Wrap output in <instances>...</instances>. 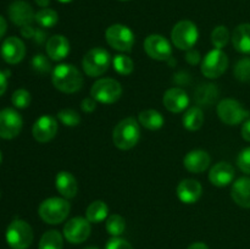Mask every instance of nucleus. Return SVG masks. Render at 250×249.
<instances>
[{"mask_svg": "<svg viewBox=\"0 0 250 249\" xmlns=\"http://www.w3.org/2000/svg\"><path fill=\"white\" fill-rule=\"evenodd\" d=\"M51 81L56 89L62 93L78 92L83 85V76L76 66L71 63H60L53 70Z\"/></svg>", "mask_w": 250, "mask_h": 249, "instance_id": "nucleus-1", "label": "nucleus"}, {"mask_svg": "<svg viewBox=\"0 0 250 249\" xmlns=\"http://www.w3.org/2000/svg\"><path fill=\"white\" fill-rule=\"evenodd\" d=\"M141 138V128L133 117L121 120L112 131V142L121 150H129L138 143Z\"/></svg>", "mask_w": 250, "mask_h": 249, "instance_id": "nucleus-2", "label": "nucleus"}, {"mask_svg": "<svg viewBox=\"0 0 250 249\" xmlns=\"http://www.w3.org/2000/svg\"><path fill=\"white\" fill-rule=\"evenodd\" d=\"M71 210L70 203L65 198H48L38 208V214L45 224L58 225L65 221Z\"/></svg>", "mask_w": 250, "mask_h": 249, "instance_id": "nucleus-3", "label": "nucleus"}, {"mask_svg": "<svg viewBox=\"0 0 250 249\" xmlns=\"http://www.w3.org/2000/svg\"><path fill=\"white\" fill-rule=\"evenodd\" d=\"M5 238L10 248L27 249L33 242V229L28 222L16 219L7 226Z\"/></svg>", "mask_w": 250, "mask_h": 249, "instance_id": "nucleus-4", "label": "nucleus"}, {"mask_svg": "<svg viewBox=\"0 0 250 249\" xmlns=\"http://www.w3.org/2000/svg\"><path fill=\"white\" fill-rule=\"evenodd\" d=\"M199 38V31H198L195 23L188 20H183L176 23L171 31V41L173 45L180 50H189L197 43Z\"/></svg>", "mask_w": 250, "mask_h": 249, "instance_id": "nucleus-5", "label": "nucleus"}, {"mask_svg": "<svg viewBox=\"0 0 250 249\" xmlns=\"http://www.w3.org/2000/svg\"><path fill=\"white\" fill-rule=\"evenodd\" d=\"M110 62H111V58L105 49L93 48L83 58L82 66L84 72L89 77H98L106 72Z\"/></svg>", "mask_w": 250, "mask_h": 249, "instance_id": "nucleus-6", "label": "nucleus"}, {"mask_svg": "<svg viewBox=\"0 0 250 249\" xmlns=\"http://www.w3.org/2000/svg\"><path fill=\"white\" fill-rule=\"evenodd\" d=\"M90 95L98 103L112 104L121 98L122 87L114 78H100L92 85Z\"/></svg>", "mask_w": 250, "mask_h": 249, "instance_id": "nucleus-7", "label": "nucleus"}, {"mask_svg": "<svg viewBox=\"0 0 250 249\" xmlns=\"http://www.w3.org/2000/svg\"><path fill=\"white\" fill-rule=\"evenodd\" d=\"M217 115L224 124L234 126L248 120L250 112L238 100L227 98L217 105Z\"/></svg>", "mask_w": 250, "mask_h": 249, "instance_id": "nucleus-8", "label": "nucleus"}, {"mask_svg": "<svg viewBox=\"0 0 250 249\" xmlns=\"http://www.w3.org/2000/svg\"><path fill=\"white\" fill-rule=\"evenodd\" d=\"M105 39L107 44L115 50L121 53H128L132 50L134 44V34L125 24H111L105 32Z\"/></svg>", "mask_w": 250, "mask_h": 249, "instance_id": "nucleus-9", "label": "nucleus"}, {"mask_svg": "<svg viewBox=\"0 0 250 249\" xmlns=\"http://www.w3.org/2000/svg\"><path fill=\"white\" fill-rule=\"evenodd\" d=\"M229 67V58L221 49H212L203 59L200 70L207 78H219Z\"/></svg>", "mask_w": 250, "mask_h": 249, "instance_id": "nucleus-10", "label": "nucleus"}, {"mask_svg": "<svg viewBox=\"0 0 250 249\" xmlns=\"http://www.w3.org/2000/svg\"><path fill=\"white\" fill-rule=\"evenodd\" d=\"M23 127V120L11 107L0 110V138L12 139L17 137Z\"/></svg>", "mask_w": 250, "mask_h": 249, "instance_id": "nucleus-11", "label": "nucleus"}, {"mask_svg": "<svg viewBox=\"0 0 250 249\" xmlns=\"http://www.w3.org/2000/svg\"><path fill=\"white\" fill-rule=\"evenodd\" d=\"M144 50L151 59L158 61H166L171 59L172 48L165 37L160 34H150L144 41Z\"/></svg>", "mask_w": 250, "mask_h": 249, "instance_id": "nucleus-12", "label": "nucleus"}, {"mask_svg": "<svg viewBox=\"0 0 250 249\" xmlns=\"http://www.w3.org/2000/svg\"><path fill=\"white\" fill-rule=\"evenodd\" d=\"M90 231H92V227L87 219L80 216L73 217V219L68 220L63 226V237L70 243L80 244L89 237Z\"/></svg>", "mask_w": 250, "mask_h": 249, "instance_id": "nucleus-13", "label": "nucleus"}, {"mask_svg": "<svg viewBox=\"0 0 250 249\" xmlns=\"http://www.w3.org/2000/svg\"><path fill=\"white\" fill-rule=\"evenodd\" d=\"M58 133V122L50 115H43L33 124L32 134L39 143H48Z\"/></svg>", "mask_w": 250, "mask_h": 249, "instance_id": "nucleus-14", "label": "nucleus"}, {"mask_svg": "<svg viewBox=\"0 0 250 249\" xmlns=\"http://www.w3.org/2000/svg\"><path fill=\"white\" fill-rule=\"evenodd\" d=\"M26 55V46L23 42L17 37H9L1 45V56L10 65L21 62Z\"/></svg>", "mask_w": 250, "mask_h": 249, "instance_id": "nucleus-15", "label": "nucleus"}, {"mask_svg": "<svg viewBox=\"0 0 250 249\" xmlns=\"http://www.w3.org/2000/svg\"><path fill=\"white\" fill-rule=\"evenodd\" d=\"M163 103L168 111L178 114L188 107L189 97H188L187 92H185V89L173 87L166 90L163 98Z\"/></svg>", "mask_w": 250, "mask_h": 249, "instance_id": "nucleus-16", "label": "nucleus"}, {"mask_svg": "<svg viewBox=\"0 0 250 249\" xmlns=\"http://www.w3.org/2000/svg\"><path fill=\"white\" fill-rule=\"evenodd\" d=\"M9 17L16 26L23 27L33 22L36 14L28 2L16 0L9 6Z\"/></svg>", "mask_w": 250, "mask_h": 249, "instance_id": "nucleus-17", "label": "nucleus"}, {"mask_svg": "<svg viewBox=\"0 0 250 249\" xmlns=\"http://www.w3.org/2000/svg\"><path fill=\"white\" fill-rule=\"evenodd\" d=\"M203 193V187L197 180L181 181L177 187V197L185 204H194L200 199Z\"/></svg>", "mask_w": 250, "mask_h": 249, "instance_id": "nucleus-18", "label": "nucleus"}, {"mask_svg": "<svg viewBox=\"0 0 250 249\" xmlns=\"http://www.w3.org/2000/svg\"><path fill=\"white\" fill-rule=\"evenodd\" d=\"M210 155L208 151L195 149V150L189 151L183 159V165L189 172L200 173L204 172L210 165Z\"/></svg>", "mask_w": 250, "mask_h": 249, "instance_id": "nucleus-19", "label": "nucleus"}, {"mask_svg": "<svg viewBox=\"0 0 250 249\" xmlns=\"http://www.w3.org/2000/svg\"><path fill=\"white\" fill-rule=\"evenodd\" d=\"M45 50L51 60L61 61L70 53V42L66 37L61 36V34H55L48 39Z\"/></svg>", "mask_w": 250, "mask_h": 249, "instance_id": "nucleus-20", "label": "nucleus"}, {"mask_svg": "<svg viewBox=\"0 0 250 249\" xmlns=\"http://www.w3.org/2000/svg\"><path fill=\"white\" fill-rule=\"evenodd\" d=\"M234 168L233 166L226 161H221L214 165L210 170L209 180L216 187H226L233 181Z\"/></svg>", "mask_w": 250, "mask_h": 249, "instance_id": "nucleus-21", "label": "nucleus"}, {"mask_svg": "<svg viewBox=\"0 0 250 249\" xmlns=\"http://www.w3.org/2000/svg\"><path fill=\"white\" fill-rule=\"evenodd\" d=\"M55 187L65 199H72L78 192L77 180L67 171H60L55 177Z\"/></svg>", "mask_w": 250, "mask_h": 249, "instance_id": "nucleus-22", "label": "nucleus"}, {"mask_svg": "<svg viewBox=\"0 0 250 249\" xmlns=\"http://www.w3.org/2000/svg\"><path fill=\"white\" fill-rule=\"evenodd\" d=\"M231 197L237 205L250 209V178L241 177L233 183Z\"/></svg>", "mask_w": 250, "mask_h": 249, "instance_id": "nucleus-23", "label": "nucleus"}, {"mask_svg": "<svg viewBox=\"0 0 250 249\" xmlns=\"http://www.w3.org/2000/svg\"><path fill=\"white\" fill-rule=\"evenodd\" d=\"M232 43L239 53L250 54V23H242L234 28Z\"/></svg>", "mask_w": 250, "mask_h": 249, "instance_id": "nucleus-24", "label": "nucleus"}, {"mask_svg": "<svg viewBox=\"0 0 250 249\" xmlns=\"http://www.w3.org/2000/svg\"><path fill=\"white\" fill-rule=\"evenodd\" d=\"M219 94V88L216 87V84L204 83V84H200L195 90V102L202 106H210L216 103Z\"/></svg>", "mask_w": 250, "mask_h": 249, "instance_id": "nucleus-25", "label": "nucleus"}, {"mask_svg": "<svg viewBox=\"0 0 250 249\" xmlns=\"http://www.w3.org/2000/svg\"><path fill=\"white\" fill-rule=\"evenodd\" d=\"M139 124H142L146 128L150 129V131H156V129H160L164 126V116L159 111L153 109L144 110L139 114L138 116Z\"/></svg>", "mask_w": 250, "mask_h": 249, "instance_id": "nucleus-26", "label": "nucleus"}, {"mask_svg": "<svg viewBox=\"0 0 250 249\" xmlns=\"http://www.w3.org/2000/svg\"><path fill=\"white\" fill-rule=\"evenodd\" d=\"M109 215V207L103 200H95L90 203L89 207L85 210V219L93 224L104 221Z\"/></svg>", "mask_w": 250, "mask_h": 249, "instance_id": "nucleus-27", "label": "nucleus"}, {"mask_svg": "<svg viewBox=\"0 0 250 249\" xmlns=\"http://www.w3.org/2000/svg\"><path fill=\"white\" fill-rule=\"evenodd\" d=\"M183 126L188 129V131H198L202 128L203 124H204V114H203L202 109L198 106L189 107L183 115Z\"/></svg>", "mask_w": 250, "mask_h": 249, "instance_id": "nucleus-28", "label": "nucleus"}, {"mask_svg": "<svg viewBox=\"0 0 250 249\" xmlns=\"http://www.w3.org/2000/svg\"><path fill=\"white\" fill-rule=\"evenodd\" d=\"M39 249H62L63 248V238L61 233L56 229L46 231L42 236L39 241Z\"/></svg>", "mask_w": 250, "mask_h": 249, "instance_id": "nucleus-29", "label": "nucleus"}, {"mask_svg": "<svg viewBox=\"0 0 250 249\" xmlns=\"http://www.w3.org/2000/svg\"><path fill=\"white\" fill-rule=\"evenodd\" d=\"M34 20H36L39 26L44 27V28H51V27L58 23L59 15L55 10L45 7V9H42L37 12Z\"/></svg>", "mask_w": 250, "mask_h": 249, "instance_id": "nucleus-30", "label": "nucleus"}, {"mask_svg": "<svg viewBox=\"0 0 250 249\" xmlns=\"http://www.w3.org/2000/svg\"><path fill=\"white\" fill-rule=\"evenodd\" d=\"M112 66H114V70L122 76L131 75L134 70V63L132 59L124 54H119L112 59Z\"/></svg>", "mask_w": 250, "mask_h": 249, "instance_id": "nucleus-31", "label": "nucleus"}, {"mask_svg": "<svg viewBox=\"0 0 250 249\" xmlns=\"http://www.w3.org/2000/svg\"><path fill=\"white\" fill-rule=\"evenodd\" d=\"M126 228V221L121 215H110L106 219V231L111 234L112 237L121 236Z\"/></svg>", "mask_w": 250, "mask_h": 249, "instance_id": "nucleus-32", "label": "nucleus"}, {"mask_svg": "<svg viewBox=\"0 0 250 249\" xmlns=\"http://www.w3.org/2000/svg\"><path fill=\"white\" fill-rule=\"evenodd\" d=\"M58 119L63 126L76 127L81 124V116L72 109H62L58 112Z\"/></svg>", "mask_w": 250, "mask_h": 249, "instance_id": "nucleus-33", "label": "nucleus"}, {"mask_svg": "<svg viewBox=\"0 0 250 249\" xmlns=\"http://www.w3.org/2000/svg\"><path fill=\"white\" fill-rule=\"evenodd\" d=\"M229 41V32L227 27L217 26L211 33V43L216 49H222Z\"/></svg>", "mask_w": 250, "mask_h": 249, "instance_id": "nucleus-34", "label": "nucleus"}, {"mask_svg": "<svg viewBox=\"0 0 250 249\" xmlns=\"http://www.w3.org/2000/svg\"><path fill=\"white\" fill-rule=\"evenodd\" d=\"M11 103L17 109H26L31 104V93L23 88H20V89L15 90L12 94Z\"/></svg>", "mask_w": 250, "mask_h": 249, "instance_id": "nucleus-35", "label": "nucleus"}, {"mask_svg": "<svg viewBox=\"0 0 250 249\" xmlns=\"http://www.w3.org/2000/svg\"><path fill=\"white\" fill-rule=\"evenodd\" d=\"M234 76L241 82H249L250 81V59H241L234 66Z\"/></svg>", "mask_w": 250, "mask_h": 249, "instance_id": "nucleus-36", "label": "nucleus"}, {"mask_svg": "<svg viewBox=\"0 0 250 249\" xmlns=\"http://www.w3.org/2000/svg\"><path fill=\"white\" fill-rule=\"evenodd\" d=\"M31 63L33 70L36 71L37 73H41V75H45V73L51 71L50 61H49L48 58H46L45 55H43V54H37V55H34Z\"/></svg>", "mask_w": 250, "mask_h": 249, "instance_id": "nucleus-37", "label": "nucleus"}, {"mask_svg": "<svg viewBox=\"0 0 250 249\" xmlns=\"http://www.w3.org/2000/svg\"><path fill=\"white\" fill-rule=\"evenodd\" d=\"M237 165L242 172L250 175V146L244 148L237 158Z\"/></svg>", "mask_w": 250, "mask_h": 249, "instance_id": "nucleus-38", "label": "nucleus"}, {"mask_svg": "<svg viewBox=\"0 0 250 249\" xmlns=\"http://www.w3.org/2000/svg\"><path fill=\"white\" fill-rule=\"evenodd\" d=\"M105 249H133V247L126 241L120 237H112L107 241Z\"/></svg>", "mask_w": 250, "mask_h": 249, "instance_id": "nucleus-39", "label": "nucleus"}, {"mask_svg": "<svg viewBox=\"0 0 250 249\" xmlns=\"http://www.w3.org/2000/svg\"><path fill=\"white\" fill-rule=\"evenodd\" d=\"M81 107L84 112H93L97 107V100L94 98L89 97V98H84L81 103Z\"/></svg>", "mask_w": 250, "mask_h": 249, "instance_id": "nucleus-40", "label": "nucleus"}, {"mask_svg": "<svg viewBox=\"0 0 250 249\" xmlns=\"http://www.w3.org/2000/svg\"><path fill=\"white\" fill-rule=\"evenodd\" d=\"M200 53L195 49H189L187 50V54H186V60L189 65H198L200 62Z\"/></svg>", "mask_w": 250, "mask_h": 249, "instance_id": "nucleus-41", "label": "nucleus"}, {"mask_svg": "<svg viewBox=\"0 0 250 249\" xmlns=\"http://www.w3.org/2000/svg\"><path fill=\"white\" fill-rule=\"evenodd\" d=\"M241 133L244 141L250 142V119L244 121L243 126H242V129H241Z\"/></svg>", "mask_w": 250, "mask_h": 249, "instance_id": "nucleus-42", "label": "nucleus"}, {"mask_svg": "<svg viewBox=\"0 0 250 249\" xmlns=\"http://www.w3.org/2000/svg\"><path fill=\"white\" fill-rule=\"evenodd\" d=\"M21 34L24 38H33L34 34H36V29L31 24H27V26L21 27Z\"/></svg>", "mask_w": 250, "mask_h": 249, "instance_id": "nucleus-43", "label": "nucleus"}, {"mask_svg": "<svg viewBox=\"0 0 250 249\" xmlns=\"http://www.w3.org/2000/svg\"><path fill=\"white\" fill-rule=\"evenodd\" d=\"M7 88V76L5 75V72L0 71V97L6 92Z\"/></svg>", "mask_w": 250, "mask_h": 249, "instance_id": "nucleus-44", "label": "nucleus"}, {"mask_svg": "<svg viewBox=\"0 0 250 249\" xmlns=\"http://www.w3.org/2000/svg\"><path fill=\"white\" fill-rule=\"evenodd\" d=\"M6 29H7V23L5 21V19L2 16H0V39L4 37V34L6 33Z\"/></svg>", "mask_w": 250, "mask_h": 249, "instance_id": "nucleus-45", "label": "nucleus"}, {"mask_svg": "<svg viewBox=\"0 0 250 249\" xmlns=\"http://www.w3.org/2000/svg\"><path fill=\"white\" fill-rule=\"evenodd\" d=\"M188 249H209L205 243H202V242H197V243H193L188 247Z\"/></svg>", "mask_w": 250, "mask_h": 249, "instance_id": "nucleus-46", "label": "nucleus"}, {"mask_svg": "<svg viewBox=\"0 0 250 249\" xmlns=\"http://www.w3.org/2000/svg\"><path fill=\"white\" fill-rule=\"evenodd\" d=\"M44 37H45V34L43 33L42 31H36V34H34L33 38H36V41L38 42V43H42V42L44 41Z\"/></svg>", "mask_w": 250, "mask_h": 249, "instance_id": "nucleus-47", "label": "nucleus"}, {"mask_svg": "<svg viewBox=\"0 0 250 249\" xmlns=\"http://www.w3.org/2000/svg\"><path fill=\"white\" fill-rule=\"evenodd\" d=\"M37 5H39L41 7H43V9H45V7H48V5L50 4V0H36Z\"/></svg>", "mask_w": 250, "mask_h": 249, "instance_id": "nucleus-48", "label": "nucleus"}, {"mask_svg": "<svg viewBox=\"0 0 250 249\" xmlns=\"http://www.w3.org/2000/svg\"><path fill=\"white\" fill-rule=\"evenodd\" d=\"M58 1L62 2V4H68V2H71V1H72V0H58Z\"/></svg>", "mask_w": 250, "mask_h": 249, "instance_id": "nucleus-49", "label": "nucleus"}, {"mask_svg": "<svg viewBox=\"0 0 250 249\" xmlns=\"http://www.w3.org/2000/svg\"><path fill=\"white\" fill-rule=\"evenodd\" d=\"M1 160H2V156H1V151H0V164H1Z\"/></svg>", "mask_w": 250, "mask_h": 249, "instance_id": "nucleus-50", "label": "nucleus"}, {"mask_svg": "<svg viewBox=\"0 0 250 249\" xmlns=\"http://www.w3.org/2000/svg\"><path fill=\"white\" fill-rule=\"evenodd\" d=\"M84 249H98V248H93V247H89V248H84Z\"/></svg>", "mask_w": 250, "mask_h": 249, "instance_id": "nucleus-51", "label": "nucleus"}, {"mask_svg": "<svg viewBox=\"0 0 250 249\" xmlns=\"http://www.w3.org/2000/svg\"><path fill=\"white\" fill-rule=\"evenodd\" d=\"M122 1H127V0H122Z\"/></svg>", "mask_w": 250, "mask_h": 249, "instance_id": "nucleus-52", "label": "nucleus"}]
</instances>
